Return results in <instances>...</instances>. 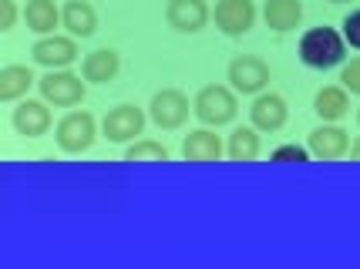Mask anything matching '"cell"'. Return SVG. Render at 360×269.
I'll use <instances>...</instances> for the list:
<instances>
[{
    "label": "cell",
    "mask_w": 360,
    "mask_h": 269,
    "mask_svg": "<svg viewBox=\"0 0 360 269\" xmlns=\"http://www.w3.org/2000/svg\"><path fill=\"white\" fill-rule=\"evenodd\" d=\"M347 58V41L337 27H310L300 37V61L314 71L340 67Z\"/></svg>",
    "instance_id": "cell-1"
},
{
    "label": "cell",
    "mask_w": 360,
    "mask_h": 269,
    "mask_svg": "<svg viewBox=\"0 0 360 269\" xmlns=\"http://www.w3.org/2000/svg\"><path fill=\"white\" fill-rule=\"evenodd\" d=\"M192 108H195V118H199L202 125L222 128L236 118L239 101H236L233 88H226V84H205V88H199V95H195V101H192Z\"/></svg>",
    "instance_id": "cell-2"
},
{
    "label": "cell",
    "mask_w": 360,
    "mask_h": 269,
    "mask_svg": "<svg viewBox=\"0 0 360 269\" xmlns=\"http://www.w3.org/2000/svg\"><path fill=\"white\" fill-rule=\"evenodd\" d=\"M37 91L54 108H75L88 95V81H84V74L58 67V71H47L44 78H37Z\"/></svg>",
    "instance_id": "cell-3"
},
{
    "label": "cell",
    "mask_w": 360,
    "mask_h": 269,
    "mask_svg": "<svg viewBox=\"0 0 360 269\" xmlns=\"http://www.w3.org/2000/svg\"><path fill=\"white\" fill-rule=\"evenodd\" d=\"M94 138H98V122L91 111H68L54 128V142L64 155H84Z\"/></svg>",
    "instance_id": "cell-4"
},
{
    "label": "cell",
    "mask_w": 360,
    "mask_h": 269,
    "mask_svg": "<svg viewBox=\"0 0 360 269\" xmlns=\"http://www.w3.org/2000/svg\"><path fill=\"white\" fill-rule=\"evenodd\" d=\"M226 81L236 95H259L269 84V64L256 54H236L229 67H226Z\"/></svg>",
    "instance_id": "cell-5"
},
{
    "label": "cell",
    "mask_w": 360,
    "mask_h": 269,
    "mask_svg": "<svg viewBox=\"0 0 360 269\" xmlns=\"http://www.w3.org/2000/svg\"><path fill=\"white\" fill-rule=\"evenodd\" d=\"M188 114H195V108L188 105V95L179 88H162L148 101V118L155 122L162 131H175L188 122Z\"/></svg>",
    "instance_id": "cell-6"
},
{
    "label": "cell",
    "mask_w": 360,
    "mask_h": 269,
    "mask_svg": "<svg viewBox=\"0 0 360 269\" xmlns=\"http://www.w3.org/2000/svg\"><path fill=\"white\" fill-rule=\"evenodd\" d=\"M145 131V111L139 105H115L101 118V135L111 145H131Z\"/></svg>",
    "instance_id": "cell-7"
},
{
    "label": "cell",
    "mask_w": 360,
    "mask_h": 269,
    "mask_svg": "<svg viewBox=\"0 0 360 269\" xmlns=\"http://www.w3.org/2000/svg\"><path fill=\"white\" fill-rule=\"evenodd\" d=\"M31 58H34V64H41L47 71L71 67V64L81 58L78 37H71V34H68V37H61V34H47V37H41V41L31 48Z\"/></svg>",
    "instance_id": "cell-8"
},
{
    "label": "cell",
    "mask_w": 360,
    "mask_h": 269,
    "mask_svg": "<svg viewBox=\"0 0 360 269\" xmlns=\"http://www.w3.org/2000/svg\"><path fill=\"white\" fill-rule=\"evenodd\" d=\"M212 20L226 37H243L256 24V4L252 0H219L212 11Z\"/></svg>",
    "instance_id": "cell-9"
},
{
    "label": "cell",
    "mask_w": 360,
    "mask_h": 269,
    "mask_svg": "<svg viewBox=\"0 0 360 269\" xmlns=\"http://www.w3.org/2000/svg\"><path fill=\"white\" fill-rule=\"evenodd\" d=\"M11 125H14V131L17 135H24V138H41V135L51 131L54 118H51L47 101L20 98V101H17V108H14V114H11Z\"/></svg>",
    "instance_id": "cell-10"
},
{
    "label": "cell",
    "mask_w": 360,
    "mask_h": 269,
    "mask_svg": "<svg viewBox=\"0 0 360 269\" xmlns=\"http://www.w3.org/2000/svg\"><path fill=\"white\" fill-rule=\"evenodd\" d=\"M209 17L212 11L205 0H169L165 4V20L179 34H199L209 24Z\"/></svg>",
    "instance_id": "cell-11"
},
{
    "label": "cell",
    "mask_w": 360,
    "mask_h": 269,
    "mask_svg": "<svg viewBox=\"0 0 360 269\" xmlns=\"http://www.w3.org/2000/svg\"><path fill=\"white\" fill-rule=\"evenodd\" d=\"M307 148H310V155L320 162H337L350 152V135H347L344 128H337L333 122H323L320 128L310 131Z\"/></svg>",
    "instance_id": "cell-12"
},
{
    "label": "cell",
    "mask_w": 360,
    "mask_h": 269,
    "mask_svg": "<svg viewBox=\"0 0 360 269\" xmlns=\"http://www.w3.org/2000/svg\"><path fill=\"white\" fill-rule=\"evenodd\" d=\"M286 118H290V108H286V101L280 95H273V91H259V95L252 98L250 105V125L259 128V131H280L286 125Z\"/></svg>",
    "instance_id": "cell-13"
},
{
    "label": "cell",
    "mask_w": 360,
    "mask_h": 269,
    "mask_svg": "<svg viewBox=\"0 0 360 269\" xmlns=\"http://www.w3.org/2000/svg\"><path fill=\"white\" fill-rule=\"evenodd\" d=\"M222 152H226V145L209 125L195 128L182 138V159L186 162H219Z\"/></svg>",
    "instance_id": "cell-14"
},
{
    "label": "cell",
    "mask_w": 360,
    "mask_h": 269,
    "mask_svg": "<svg viewBox=\"0 0 360 269\" xmlns=\"http://www.w3.org/2000/svg\"><path fill=\"white\" fill-rule=\"evenodd\" d=\"M118 71H122V58L111 48H98L91 54H84V61H81V74L88 84H108L118 78Z\"/></svg>",
    "instance_id": "cell-15"
},
{
    "label": "cell",
    "mask_w": 360,
    "mask_h": 269,
    "mask_svg": "<svg viewBox=\"0 0 360 269\" xmlns=\"http://www.w3.org/2000/svg\"><path fill=\"white\" fill-rule=\"evenodd\" d=\"M263 20H266L269 31L276 34L297 31L300 20H303V4L300 0H266L263 4Z\"/></svg>",
    "instance_id": "cell-16"
},
{
    "label": "cell",
    "mask_w": 360,
    "mask_h": 269,
    "mask_svg": "<svg viewBox=\"0 0 360 269\" xmlns=\"http://www.w3.org/2000/svg\"><path fill=\"white\" fill-rule=\"evenodd\" d=\"M314 111L320 122H340V118H347V111H350V91H347L344 84L320 88L314 98Z\"/></svg>",
    "instance_id": "cell-17"
},
{
    "label": "cell",
    "mask_w": 360,
    "mask_h": 269,
    "mask_svg": "<svg viewBox=\"0 0 360 269\" xmlns=\"http://www.w3.org/2000/svg\"><path fill=\"white\" fill-rule=\"evenodd\" d=\"M37 78H34V71L27 64H7V67H0V101H20V98H27Z\"/></svg>",
    "instance_id": "cell-18"
},
{
    "label": "cell",
    "mask_w": 360,
    "mask_h": 269,
    "mask_svg": "<svg viewBox=\"0 0 360 269\" xmlns=\"http://www.w3.org/2000/svg\"><path fill=\"white\" fill-rule=\"evenodd\" d=\"M61 24L71 37H91L98 31V14L88 0H68L61 11Z\"/></svg>",
    "instance_id": "cell-19"
},
{
    "label": "cell",
    "mask_w": 360,
    "mask_h": 269,
    "mask_svg": "<svg viewBox=\"0 0 360 269\" xmlns=\"http://www.w3.org/2000/svg\"><path fill=\"white\" fill-rule=\"evenodd\" d=\"M24 24H27V31L47 37V34H54V27L61 24V11H58L54 0H27V7H24Z\"/></svg>",
    "instance_id": "cell-20"
},
{
    "label": "cell",
    "mask_w": 360,
    "mask_h": 269,
    "mask_svg": "<svg viewBox=\"0 0 360 269\" xmlns=\"http://www.w3.org/2000/svg\"><path fill=\"white\" fill-rule=\"evenodd\" d=\"M263 152V142H259V128L252 125H239L233 128L229 142H226V155L233 162H256Z\"/></svg>",
    "instance_id": "cell-21"
},
{
    "label": "cell",
    "mask_w": 360,
    "mask_h": 269,
    "mask_svg": "<svg viewBox=\"0 0 360 269\" xmlns=\"http://www.w3.org/2000/svg\"><path fill=\"white\" fill-rule=\"evenodd\" d=\"M125 162H169V148L155 138H135L125 148Z\"/></svg>",
    "instance_id": "cell-22"
},
{
    "label": "cell",
    "mask_w": 360,
    "mask_h": 269,
    "mask_svg": "<svg viewBox=\"0 0 360 269\" xmlns=\"http://www.w3.org/2000/svg\"><path fill=\"white\" fill-rule=\"evenodd\" d=\"M310 148H303V145H280V148H273L269 152V162H310Z\"/></svg>",
    "instance_id": "cell-23"
},
{
    "label": "cell",
    "mask_w": 360,
    "mask_h": 269,
    "mask_svg": "<svg viewBox=\"0 0 360 269\" xmlns=\"http://www.w3.org/2000/svg\"><path fill=\"white\" fill-rule=\"evenodd\" d=\"M340 84L350 95H360V58H354V61H347L340 67Z\"/></svg>",
    "instance_id": "cell-24"
},
{
    "label": "cell",
    "mask_w": 360,
    "mask_h": 269,
    "mask_svg": "<svg viewBox=\"0 0 360 269\" xmlns=\"http://www.w3.org/2000/svg\"><path fill=\"white\" fill-rule=\"evenodd\" d=\"M340 27H344V41L347 44H350V48L354 51H360V11H350V14L344 17V24H340Z\"/></svg>",
    "instance_id": "cell-25"
},
{
    "label": "cell",
    "mask_w": 360,
    "mask_h": 269,
    "mask_svg": "<svg viewBox=\"0 0 360 269\" xmlns=\"http://www.w3.org/2000/svg\"><path fill=\"white\" fill-rule=\"evenodd\" d=\"M17 24V4L14 0H0V31H14Z\"/></svg>",
    "instance_id": "cell-26"
},
{
    "label": "cell",
    "mask_w": 360,
    "mask_h": 269,
    "mask_svg": "<svg viewBox=\"0 0 360 269\" xmlns=\"http://www.w3.org/2000/svg\"><path fill=\"white\" fill-rule=\"evenodd\" d=\"M350 159L354 162H360V135L354 138V145H350Z\"/></svg>",
    "instance_id": "cell-27"
},
{
    "label": "cell",
    "mask_w": 360,
    "mask_h": 269,
    "mask_svg": "<svg viewBox=\"0 0 360 269\" xmlns=\"http://www.w3.org/2000/svg\"><path fill=\"white\" fill-rule=\"evenodd\" d=\"M330 4H350V0H330Z\"/></svg>",
    "instance_id": "cell-28"
},
{
    "label": "cell",
    "mask_w": 360,
    "mask_h": 269,
    "mask_svg": "<svg viewBox=\"0 0 360 269\" xmlns=\"http://www.w3.org/2000/svg\"><path fill=\"white\" fill-rule=\"evenodd\" d=\"M357 125H360V108H357Z\"/></svg>",
    "instance_id": "cell-29"
}]
</instances>
